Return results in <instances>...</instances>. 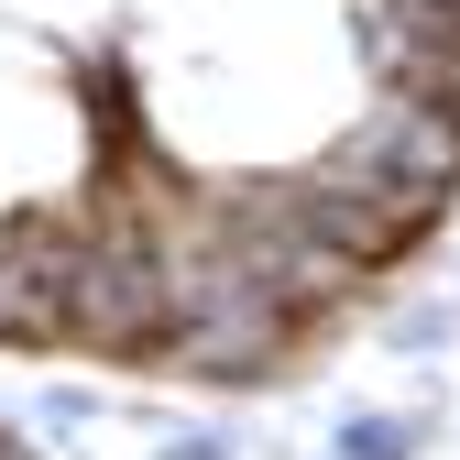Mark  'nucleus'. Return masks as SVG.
Listing matches in <instances>:
<instances>
[{"instance_id": "f257e3e1", "label": "nucleus", "mask_w": 460, "mask_h": 460, "mask_svg": "<svg viewBox=\"0 0 460 460\" xmlns=\"http://www.w3.org/2000/svg\"><path fill=\"white\" fill-rule=\"evenodd\" d=\"M307 176L340 187V198H373L384 219H406V230L438 242L449 208H460V99H438V88H373L351 121L307 154Z\"/></svg>"}, {"instance_id": "f03ea898", "label": "nucleus", "mask_w": 460, "mask_h": 460, "mask_svg": "<svg viewBox=\"0 0 460 460\" xmlns=\"http://www.w3.org/2000/svg\"><path fill=\"white\" fill-rule=\"evenodd\" d=\"M438 428H449V394H438V373H428L417 406H340V428H329L318 460H428Z\"/></svg>"}, {"instance_id": "7ed1b4c3", "label": "nucleus", "mask_w": 460, "mask_h": 460, "mask_svg": "<svg viewBox=\"0 0 460 460\" xmlns=\"http://www.w3.org/2000/svg\"><path fill=\"white\" fill-rule=\"evenodd\" d=\"M449 340H460V285H438V296H384V351H394V362L438 373Z\"/></svg>"}, {"instance_id": "20e7f679", "label": "nucleus", "mask_w": 460, "mask_h": 460, "mask_svg": "<svg viewBox=\"0 0 460 460\" xmlns=\"http://www.w3.org/2000/svg\"><path fill=\"white\" fill-rule=\"evenodd\" d=\"M99 406H110L99 384H44V394H33V428H44V438H77V428H99Z\"/></svg>"}, {"instance_id": "39448f33", "label": "nucleus", "mask_w": 460, "mask_h": 460, "mask_svg": "<svg viewBox=\"0 0 460 460\" xmlns=\"http://www.w3.org/2000/svg\"><path fill=\"white\" fill-rule=\"evenodd\" d=\"M143 460H242V438H219V428H164Z\"/></svg>"}]
</instances>
